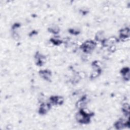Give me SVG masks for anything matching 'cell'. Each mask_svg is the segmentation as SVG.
<instances>
[{
  "label": "cell",
  "mask_w": 130,
  "mask_h": 130,
  "mask_svg": "<svg viewBox=\"0 0 130 130\" xmlns=\"http://www.w3.org/2000/svg\"><path fill=\"white\" fill-rule=\"evenodd\" d=\"M51 41L52 42V43L53 44H54L55 45H58L61 43V40H59L58 38H56V37H54V38H52L51 40Z\"/></svg>",
  "instance_id": "11"
},
{
  "label": "cell",
  "mask_w": 130,
  "mask_h": 130,
  "mask_svg": "<svg viewBox=\"0 0 130 130\" xmlns=\"http://www.w3.org/2000/svg\"><path fill=\"white\" fill-rule=\"evenodd\" d=\"M95 39L97 41H103L105 39H104V35L103 32L102 31L99 32L97 33L95 36Z\"/></svg>",
  "instance_id": "9"
},
{
  "label": "cell",
  "mask_w": 130,
  "mask_h": 130,
  "mask_svg": "<svg viewBox=\"0 0 130 130\" xmlns=\"http://www.w3.org/2000/svg\"><path fill=\"white\" fill-rule=\"evenodd\" d=\"M40 76L43 78L45 80H49L51 77V73L49 71L45 70H42L40 72Z\"/></svg>",
  "instance_id": "4"
},
{
  "label": "cell",
  "mask_w": 130,
  "mask_h": 130,
  "mask_svg": "<svg viewBox=\"0 0 130 130\" xmlns=\"http://www.w3.org/2000/svg\"><path fill=\"white\" fill-rule=\"evenodd\" d=\"M129 29L128 28H124L122 29L120 31V35L122 38H126L129 37Z\"/></svg>",
  "instance_id": "7"
},
{
  "label": "cell",
  "mask_w": 130,
  "mask_h": 130,
  "mask_svg": "<svg viewBox=\"0 0 130 130\" xmlns=\"http://www.w3.org/2000/svg\"><path fill=\"white\" fill-rule=\"evenodd\" d=\"M50 109V104L46 103H43L40 106L39 109V112L40 114H45Z\"/></svg>",
  "instance_id": "3"
},
{
  "label": "cell",
  "mask_w": 130,
  "mask_h": 130,
  "mask_svg": "<svg viewBox=\"0 0 130 130\" xmlns=\"http://www.w3.org/2000/svg\"><path fill=\"white\" fill-rule=\"evenodd\" d=\"M49 31L53 34H57L59 32V28L57 27V26H52L51 27H50L49 28Z\"/></svg>",
  "instance_id": "10"
},
{
  "label": "cell",
  "mask_w": 130,
  "mask_h": 130,
  "mask_svg": "<svg viewBox=\"0 0 130 130\" xmlns=\"http://www.w3.org/2000/svg\"><path fill=\"white\" fill-rule=\"evenodd\" d=\"M87 100L86 98L85 97H83L82 98H81L80 100H79L77 103V107L78 108L80 109H83L84 108H85V105H86L87 103Z\"/></svg>",
  "instance_id": "5"
},
{
  "label": "cell",
  "mask_w": 130,
  "mask_h": 130,
  "mask_svg": "<svg viewBox=\"0 0 130 130\" xmlns=\"http://www.w3.org/2000/svg\"><path fill=\"white\" fill-rule=\"evenodd\" d=\"M96 43L92 40H88L84 42L81 46V48L86 53H89L94 49Z\"/></svg>",
  "instance_id": "1"
},
{
  "label": "cell",
  "mask_w": 130,
  "mask_h": 130,
  "mask_svg": "<svg viewBox=\"0 0 130 130\" xmlns=\"http://www.w3.org/2000/svg\"><path fill=\"white\" fill-rule=\"evenodd\" d=\"M126 121L123 119H120L117 121L115 124V126L117 129H122L126 126Z\"/></svg>",
  "instance_id": "6"
},
{
  "label": "cell",
  "mask_w": 130,
  "mask_h": 130,
  "mask_svg": "<svg viewBox=\"0 0 130 130\" xmlns=\"http://www.w3.org/2000/svg\"><path fill=\"white\" fill-rule=\"evenodd\" d=\"M122 74L123 75V78L125 80H128L129 79V69L124 68L121 71Z\"/></svg>",
  "instance_id": "8"
},
{
  "label": "cell",
  "mask_w": 130,
  "mask_h": 130,
  "mask_svg": "<svg viewBox=\"0 0 130 130\" xmlns=\"http://www.w3.org/2000/svg\"><path fill=\"white\" fill-rule=\"evenodd\" d=\"M50 103L54 105H60L63 103V99L61 96H52L50 99Z\"/></svg>",
  "instance_id": "2"
}]
</instances>
